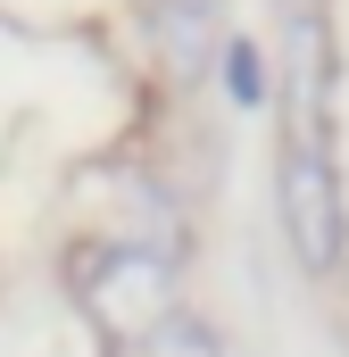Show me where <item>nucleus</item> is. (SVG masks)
Listing matches in <instances>:
<instances>
[{"label":"nucleus","instance_id":"nucleus-1","mask_svg":"<svg viewBox=\"0 0 349 357\" xmlns=\"http://www.w3.org/2000/svg\"><path fill=\"white\" fill-rule=\"evenodd\" d=\"M75 291H84V307H91L100 333L150 341V333L174 316V258L142 250V241H117V250H91V258H84Z\"/></svg>","mask_w":349,"mask_h":357},{"label":"nucleus","instance_id":"nucleus-2","mask_svg":"<svg viewBox=\"0 0 349 357\" xmlns=\"http://www.w3.org/2000/svg\"><path fill=\"white\" fill-rule=\"evenodd\" d=\"M283 233H291V258L308 274L341 266V183H333V158L316 150H283Z\"/></svg>","mask_w":349,"mask_h":357},{"label":"nucleus","instance_id":"nucleus-3","mask_svg":"<svg viewBox=\"0 0 349 357\" xmlns=\"http://www.w3.org/2000/svg\"><path fill=\"white\" fill-rule=\"evenodd\" d=\"M325 108H333V42H325L316 17H291V42H283V125H291V150L325 158Z\"/></svg>","mask_w":349,"mask_h":357},{"label":"nucleus","instance_id":"nucleus-4","mask_svg":"<svg viewBox=\"0 0 349 357\" xmlns=\"http://www.w3.org/2000/svg\"><path fill=\"white\" fill-rule=\"evenodd\" d=\"M150 42L174 84H200L216 59V0H150Z\"/></svg>","mask_w":349,"mask_h":357},{"label":"nucleus","instance_id":"nucleus-5","mask_svg":"<svg viewBox=\"0 0 349 357\" xmlns=\"http://www.w3.org/2000/svg\"><path fill=\"white\" fill-rule=\"evenodd\" d=\"M142 357H225V349H216V333H208L200 316H167V324L142 341Z\"/></svg>","mask_w":349,"mask_h":357},{"label":"nucleus","instance_id":"nucleus-6","mask_svg":"<svg viewBox=\"0 0 349 357\" xmlns=\"http://www.w3.org/2000/svg\"><path fill=\"white\" fill-rule=\"evenodd\" d=\"M225 67H233V91H242V100H258V59H250V50H242V42H233V50H225Z\"/></svg>","mask_w":349,"mask_h":357},{"label":"nucleus","instance_id":"nucleus-7","mask_svg":"<svg viewBox=\"0 0 349 357\" xmlns=\"http://www.w3.org/2000/svg\"><path fill=\"white\" fill-rule=\"evenodd\" d=\"M283 8H291V17H316V0H283Z\"/></svg>","mask_w":349,"mask_h":357}]
</instances>
